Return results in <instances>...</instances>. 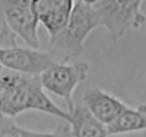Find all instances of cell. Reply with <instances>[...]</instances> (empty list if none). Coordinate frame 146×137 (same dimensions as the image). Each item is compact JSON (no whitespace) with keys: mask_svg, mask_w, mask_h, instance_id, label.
<instances>
[{"mask_svg":"<svg viewBox=\"0 0 146 137\" xmlns=\"http://www.w3.org/2000/svg\"><path fill=\"white\" fill-rule=\"evenodd\" d=\"M36 111L68 122L63 111L44 92L40 76L27 75L4 68L0 72V114L13 118L25 111Z\"/></svg>","mask_w":146,"mask_h":137,"instance_id":"1","label":"cell"},{"mask_svg":"<svg viewBox=\"0 0 146 137\" xmlns=\"http://www.w3.org/2000/svg\"><path fill=\"white\" fill-rule=\"evenodd\" d=\"M100 26L95 6L75 0L66 26L49 37L46 51L57 63H67L80 55L90 34Z\"/></svg>","mask_w":146,"mask_h":137,"instance_id":"2","label":"cell"},{"mask_svg":"<svg viewBox=\"0 0 146 137\" xmlns=\"http://www.w3.org/2000/svg\"><path fill=\"white\" fill-rule=\"evenodd\" d=\"M144 0H99L95 9L100 26L106 29L112 40L117 41L130 29H139L146 24L142 12Z\"/></svg>","mask_w":146,"mask_h":137,"instance_id":"3","label":"cell"},{"mask_svg":"<svg viewBox=\"0 0 146 137\" xmlns=\"http://www.w3.org/2000/svg\"><path fill=\"white\" fill-rule=\"evenodd\" d=\"M89 64L86 61L57 63L40 75V80L44 90L64 99L68 112L75 107L73 95L80 84L89 75Z\"/></svg>","mask_w":146,"mask_h":137,"instance_id":"4","label":"cell"},{"mask_svg":"<svg viewBox=\"0 0 146 137\" xmlns=\"http://www.w3.org/2000/svg\"><path fill=\"white\" fill-rule=\"evenodd\" d=\"M57 61L47 51L19 46L0 49V64L3 68L27 75L40 76Z\"/></svg>","mask_w":146,"mask_h":137,"instance_id":"5","label":"cell"},{"mask_svg":"<svg viewBox=\"0 0 146 137\" xmlns=\"http://www.w3.org/2000/svg\"><path fill=\"white\" fill-rule=\"evenodd\" d=\"M11 29L29 47L39 49L40 22L33 10L32 0H2Z\"/></svg>","mask_w":146,"mask_h":137,"instance_id":"6","label":"cell"},{"mask_svg":"<svg viewBox=\"0 0 146 137\" xmlns=\"http://www.w3.org/2000/svg\"><path fill=\"white\" fill-rule=\"evenodd\" d=\"M82 104L100 122L108 126L128 106L115 95L98 87L84 92Z\"/></svg>","mask_w":146,"mask_h":137,"instance_id":"7","label":"cell"},{"mask_svg":"<svg viewBox=\"0 0 146 137\" xmlns=\"http://www.w3.org/2000/svg\"><path fill=\"white\" fill-rule=\"evenodd\" d=\"M75 0H32L33 10L50 36L67 24Z\"/></svg>","mask_w":146,"mask_h":137,"instance_id":"8","label":"cell"},{"mask_svg":"<svg viewBox=\"0 0 146 137\" xmlns=\"http://www.w3.org/2000/svg\"><path fill=\"white\" fill-rule=\"evenodd\" d=\"M68 113V124L74 137L110 136L107 126L98 121L82 104H75L72 110Z\"/></svg>","mask_w":146,"mask_h":137,"instance_id":"9","label":"cell"},{"mask_svg":"<svg viewBox=\"0 0 146 137\" xmlns=\"http://www.w3.org/2000/svg\"><path fill=\"white\" fill-rule=\"evenodd\" d=\"M110 136L146 130V104L135 108L127 107L117 118L107 126Z\"/></svg>","mask_w":146,"mask_h":137,"instance_id":"10","label":"cell"},{"mask_svg":"<svg viewBox=\"0 0 146 137\" xmlns=\"http://www.w3.org/2000/svg\"><path fill=\"white\" fill-rule=\"evenodd\" d=\"M17 36L8 24L3 3L0 0V49L17 46Z\"/></svg>","mask_w":146,"mask_h":137,"instance_id":"11","label":"cell"},{"mask_svg":"<svg viewBox=\"0 0 146 137\" xmlns=\"http://www.w3.org/2000/svg\"><path fill=\"white\" fill-rule=\"evenodd\" d=\"M19 130L22 137H74L68 123L60 124L51 132H37L21 127Z\"/></svg>","mask_w":146,"mask_h":137,"instance_id":"12","label":"cell"},{"mask_svg":"<svg viewBox=\"0 0 146 137\" xmlns=\"http://www.w3.org/2000/svg\"><path fill=\"white\" fill-rule=\"evenodd\" d=\"M11 119L0 114V137H22L19 126Z\"/></svg>","mask_w":146,"mask_h":137,"instance_id":"13","label":"cell"},{"mask_svg":"<svg viewBox=\"0 0 146 137\" xmlns=\"http://www.w3.org/2000/svg\"><path fill=\"white\" fill-rule=\"evenodd\" d=\"M80 1L85 2V3L89 4V5H95L97 2H98V1H99V0H80Z\"/></svg>","mask_w":146,"mask_h":137,"instance_id":"14","label":"cell"},{"mask_svg":"<svg viewBox=\"0 0 146 137\" xmlns=\"http://www.w3.org/2000/svg\"><path fill=\"white\" fill-rule=\"evenodd\" d=\"M3 67H2V65H1V64H0V72H2V69H3Z\"/></svg>","mask_w":146,"mask_h":137,"instance_id":"15","label":"cell"}]
</instances>
